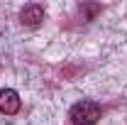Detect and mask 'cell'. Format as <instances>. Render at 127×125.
<instances>
[{"mask_svg": "<svg viewBox=\"0 0 127 125\" xmlns=\"http://www.w3.org/2000/svg\"><path fill=\"white\" fill-rule=\"evenodd\" d=\"M100 115H103V108L95 101H78L68 113L73 125H95L100 120Z\"/></svg>", "mask_w": 127, "mask_h": 125, "instance_id": "cell-1", "label": "cell"}, {"mask_svg": "<svg viewBox=\"0 0 127 125\" xmlns=\"http://www.w3.org/2000/svg\"><path fill=\"white\" fill-rule=\"evenodd\" d=\"M22 108V101L15 88H0V113L2 115H17Z\"/></svg>", "mask_w": 127, "mask_h": 125, "instance_id": "cell-2", "label": "cell"}, {"mask_svg": "<svg viewBox=\"0 0 127 125\" xmlns=\"http://www.w3.org/2000/svg\"><path fill=\"white\" fill-rule=\"evenodd\" d=\"M20 20H22V25H27V27H37V25L44 20V7H42V5H27V7L20 12Z\"/></svg>", "mask_w": 127, "mask_h": 125, "instance_id": "cell-3", "label": "cell"}, {"mask_svg": "<svg viewBox=\"0 0 127 125\" xmlns=\"http://www.w3.org/2000/svg\"><path fill=\"white\" fill-rule=\"evenodd\" d=\"M98 10H100V5H91V7H81V15L86 17V12H88V17H91V15H95Z\"/></svg>", "mask_w": 127, "mask_h": 125, "instance_id": "cell-4", "label": "cell"}]
</instances>
